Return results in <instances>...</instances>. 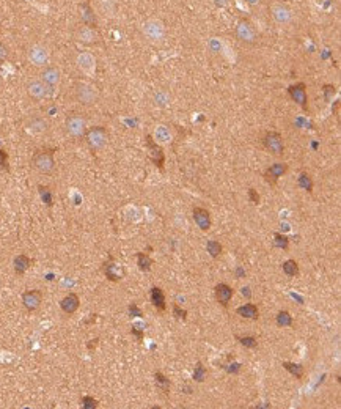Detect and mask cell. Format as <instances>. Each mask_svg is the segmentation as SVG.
Returning a JSON list of instances; mask_svg holds the SVG:
<instances>
[{"label": "cell", "instance_id": "1", "mask_svg": "<svg viewBox=\"0 0 341 409\" xmlns=\"http://www.w3.org/2000/svg\"><path fill=\"white\" fill-rule=\"evenodd\" d=\"M54 154H55V148H46V150L37 151L33 154V159H31V164H33V167L38 172L49 175V173H52L55 170Z\"/></svg>", "mask_w": 341, "mask_h": 409}, {"label": "cell", "instance_id": "2", "mask_svg": "<svg viewBox=\"0 0 341 409\" xmlns=\"http://www.w3.org/2000/svg\"><path fill=\"white\" fill-rule=\"evenodd\" d=\"M85 139L93 151H99L109 142V133L104 126H94L85 133Z\"/></svg>", "mask_w": 341, "mask_h": 409}, {"label": "cell", "instance_id": "3", "mask_svg": "<svg viewBox=\"0 0 341 409\" xmlns=\"http://www.w3.org/2000/svg\"><path fill=\"white\" fill-rule=\"evenodd\" d=\"M76 98L80 104H85V106H90V104H94L97 101V98H99V91L97 88L88 82H79L76 85Z\"/></svg>", "mask_w": 341, "mask_h": 409}, {"label": "cell", "instance_id": "4", "mask_svg": "<svg viewBox=\"0 0 341 409\" xmlns=\"http://www.w3.org/2000/svg\"><path fill=\"white\" fill-rule=\"evenodd\" d=\"M64 129H66L68 136L74 139H80L87 133V120L82 115H79V113H73V115H70L66 121H64Z\"/></svg>", "mask_w": 341, "mask_h": 409}, {"label": "cell", "instance_id": "5", "mask_svg": "<svg viewBox=\"0 0 341 409\" xmlns=\"http://www.w3.org/2000/svg\"><path fill=\"white\" fill-rule=\"evenodd\" d=\"M142 32L146 38H148L150 41H154V43L162 41L165 38V25L159 19H148L146 22H143Z\"/></svg>", "mask_w": 341, "mask_h": 409}, {"label": "cell", "instance_id": "6", "mask_svg": "<svg viewBox=\"0 0 341 409\" xmlns=\"http://www.w3.org/2000/svg\"><path fill=\"white\" fill-rule=\"evenodd\" d=\"M27 91H28V95L31 98H33V100L43 101V100H47V98H51L54 95V87L47 85L46 82H43L41 79H37V80L28 82Z\"/></svg>", "mask_w": 341, "mask_h": 409}, {"label": "cell", "instance_id": "7", "mask_svg": "<svg viewBox=\"0 0 341 409\" xmlns=\"http://www.w3.org/2000/svg\"><path fill=\"white\" fill-rule=\"evenodd\" d=\"M263 143H264V148L275 154V156H282L283 151H285V143H283V137L279 134V133H275V131H272V133H267L263 139Z\"/></svg>", "mask_w": 341, "mask_h": 409}, {"label": "cell", "instance_id": "8", "mask_svg": "<svg viewBox=\"0 0 341 409\" xmlns=\"http://www.w3.org/2000/svg\"><path fill=\"white\" fill-rule=\"evenodd\" d=\"M22 305L28 310V312H35L40 308L43 302V291L41 290H28L22 293Z\"/></svg>", "mask_w": 341, "mask_h": 409}, {"label": "cell", "instance_id": "9", "mask_svg": "<svg viewBox=\"0 0 341 409\" xmlns=\"http://www.w3.org/2000/svg\"><path fill=\"white\" fill-rule=\"evenodd\" d=\"M28 60L31 65H35V67H46L49 61V51L41 44L31 46L28 49Z\"/></svg>", "mask_w": 341, "mask_h": 409}, {"label": "cell", "instance_id": "10", "mask_svg": "<svg viewBox=\"0 0 341 409\" xmlns=\"http://www.w3.org/2000/svg\"><path fill=\"white\" fill-rule=\"evenodd\" d=\"M288 172V164H283V162H277V164H272L270 167L266 169L264 172V179L266 183H269L270 186H275L279 183V179Z\"/></svg>", "mask_w": 341, "mask_h": 409}, {"label": "cell", "instance_id": "11", "mask_svg": "<svg viewBox=\"0 0 341 409\" xmlns=\"http://www.w3.org/2000/svg\"><path fill=\"white\" fill-rule=\"evenodd\" d=\"M288 93L289 96L292 98V101H296L303 110H308V96H306V87L305 84H296V85H291L288 88Z\"/></svg>", "mask_w": 341, "mask_h": 409}, {"label": "cell", "instance_id": "12", "mask_svg": "<svg viewBox=\"0 0 341 409\" xmlns=\"http://www.w3.org/2000/svg\"><path fill=\"white\" fill-rule=\"evenodd\" d=\"M192 217L195 221V224H197L200 227V230L201 232H208L209 228H211V212L201 206H195L192 209Z\"/></svg>", "mask_w": 341, "mask_h": 409}, {"label": "cell", "instance_id": "13", "mask_svg": "<svg viewBox=\"0 0 341 409\" xmlns=\"http://www.w3.org/2000/svg\"><path fill=\"white\" fill-rule=\"evenodd\" d=\"M214 293H216V299L219 301V304L225 308L230 305L234 296V290L228 284H217L214 288Z\"/></svg>", "mask_w": 341, "mask_h": 409}, {"label": "cell", "instance_id": "14", "mask_svg": "<svg viewBox=\"0 0 341 409\" xmlns=\"http://www.w3.org/2000/svg\"><path fill=\"white\" fill-rule=\"evenodd\" d=\"M236 35L241 41L244 43H255L256 41V34L249 21H239L236 27Z\"/></svg>", "mask_w": 341, "mask_h": 409}, {"label": "cell", "instance_id": "15", "mask_svg": "<svg viewBox=\"0 0 341 409\" xmlns=\"http://www.w3.org/2000/svg\"><path fill=\"white\" fill-rule=\"evenodd\" d=\"M103 272L106 274V277L110 282H120L123 279V274H124L123 268L118 266L112 258L103 265Z\"/></svg>", "mask_w": 341, "mask_h": 409}, {"label": "cell", "instance_id": "16", "mask_svg": "<svg viewBox=\"0 0 341 409\" xmlns=\"http://www.w3.org/2000/svg\"><path fill=\"white\" fill-rule=\"evenodd\" d=\"M270 13H272V18L275 19V22H279V24L285 25V24H289L292 21V13L286 5H282V4L272 5Z\"/></svg>", "mask_w": 341, "mask_h": 409}, {"label": "cell", "instance_id": "17", "mask_svg": "<svg viewBox=\"0 0 341 409\" xmlns=\"http://www.w3.org/2000/svg\"><path fill=\"white\" fill-rule=\"evenodd\" d=\"M146 146L150 148V154H151L153 162L156 164V167L164 170V153H162V148L153 140L151 136H146Z\"/></svg>", "mask_w": 341, "mask_h": 409}, {"label": "cell", "instance_id": "18", "mask_svg": "<svg viewBox=\"0 0 341 409\" xmlns=\"http://www.w3.org/2000/svg\"><path fill=\"white\" fill-rule=\"evenodd\" d=\"M80 307V299L76 293H70L66 294L61 301H60V308L63 310L66 315H73L77 312V308Z\"/></svg>", "mask_w": 341, "mask_h": 409}, {"label": "cell", "instance_id": "19", "mask_svg": "<svg viewBox=\"0 0 341 409\" xmlns=\"http://www.w3.org/2000/svg\"><path fill=\"white\" fill-rule=\"evenodd\" d=\"M77 40L80 43H84V44H94L97 43V38H99V35H97V32L90 27V25H82L79 30H77V34H76Z\"/></svg>", "mask_w": 341, "mask_h": 409}, {"label": "cell", "instance_id": "20", "mask_svg": "<svg viewBox=\"0 0 341 409\" xmlns=\"http://www.w3.org/2000/svg\"><path fill=\"white\" fill-rule=\"evenodd\" d=\"M150 301H151L153 307L157 308L159 312H165L167 302H165V294H164V290H162V288L153 287L150 290Z\"/></svg>", "mask_w": 341, "mask_h": 409}, {"label": "cell", "instance_id": "21", "mask_svg": "<svg viewBox=\"0 0 341 409\" xmlns=\"http://www.w3.org/2000/svg\"><path fill=\"white\" fill-rule=\"evenodd\" d=\"M236 315H239L241 318H246V320H258L259 318V308H258V305L247 302V304H244V305L236 308Z\"/></svg>", "mask_w": 341, "mask_h": 409}, {"label": "cell", "instance_id": "22", "mask_svg": "<svg viewBox=\"0 0 341 409\" xmlns=\"http://www.w3.org/2000/svg\"><path fill=\"white\" fill-rule=\"evenodd\" d=\"M60 79H61V73L58 68L55 67H47L43 74H41V80L46 82L47 85H51V87H55L60 84Z\"/></svg>", "mask_w": 341, "mask_h": 409}, {"label": "cell", "instance_id": "23", "mask_svg": "<svg viewBox=\"0 0 341 409\" xmlns=\"http://www.w3.org/2000/svg\"><path fill=\"white\" fill-rule=\"evenodd\" d=\"M13 265H14V272L16 274H18V275H24L27 272V269L31 266V260L25 254H21V255H18V257L14 258Z\"/></svg>", "mask_w": 341, "mask_h": 409}, {"label": "cell", "instance_id": "24", "mask_svg": "<svg viewBox=\"0 0 341 409\" xmlns=\"http://www.w3.org/2000/svg\"><path fill=\"white\" fill-rule=\"evenodd\" d=\"M135 257H137V266H139L140 271H143V272L151 271V268H153V265H154V261H153V258L148 255V252H139Z\"/></svg>", "mask_w": 341, "mask_h": 409}, {"label": "cell", "instance_id": "25", "mask_svg": "<svg viewBox=\"0 0 341 409\" xmlns=\"http://www.w3.org/2000/svg\"><path fill=\"white\" fill-rule=\"evenodd\" d=\"M154 383H156L157 389L164 392V394H168V392H170L172 383H170V380L162 371H156L154 373Z\"/></svg>", "mask_w": 341, "mask_h": 409}, {"label": "cell", "instance_id": "26", "mask_svg": "<svg viewBox=\"0 0 341 409\" xmlns=\"http://www.w3.org/2000/svg\"><path fill=\"white\" fill-rule=\"evenodd\" d=\"M282 365H283V368H285L289 374L294 376V378H297V380H302V378H303V373H305L303 365H300V364H294V362H288V361H285Z\"/></svg>", "mask_w": 341, "mask_h": 409}, {"label": "cell", "instance_id": "27", "mask_svg": "<svg viewBox=\"0 0 341 409\" xmlns=\"http://www.w3.org/2000/svg\"><path fill=\"white\" fill-rule=\"evenodd\" d=\"M206 250H208V254L211 255V258L217 260V258L222 255V252H223V245H222L219 241H216V239H209V241L206 242Z\"/></svg>", "mask_w": 341, "mask_h": 409}, {"label": "cell", "instance_id": "28", "mask_svg": "<svg viewBox=\"0 0 341 409\" xmlns=\"http://www.w3.org/2000/svg\"><path fill=\"white\" fill-rule=\"evenodd\" d=\"M28 128L33 131V133L41 134V133H44V131L47 129V121L44 118H41V117H31L28 120Z\"/></svg>", "mask_w": 341, "mask_h": 409}, {"label": "cell", "instance_id": "29", "mask_svg": "<svg viewBox=\"0 0 341 409\" xmlns=\"http://www.w3.org/2000/svg\"><path fill=\"white\" fill-rule=\"evenodd\" d=\"M275 323H277V326H280V327L294 326V320H292V317L288 310H282V312H279L277 317H275Z\"/></svg>", "mask_w": 341, "mask_h": 409}, {"label": "cell", "instance_id": "30", "mask_svg": "<svg viewBox=\"0 0 341 409\" xmlns=\"http://www.w3.org/2000/svg\"><path fill=\"white\" fill-rule=\"evenodd\" d=\"M282 269H283V272L288 277H297L299 275V263H297L296 260H286V261H283Z\"/></svg>", "mask_w": 341, "mask_h": 409}, {"label": "cell", "instance_id": "31", "mask_svg": "<svg viewBox=\"0 0 341 409\" xmlns=\"http://www.w3.org/2000/svg\"><path fill=\"white\" fill-rule=\"evenodd\" d=\"M38 191H40L41 200L44 202V205L47 208H52L54 206V192H52V189L49 186H40Z\"/></svg>", "mask_w": 341, "mask_h": 409}, {"label": "cell", "instance_id": "32", "mask_svg": "<svg viewBox=\"0 0 341 409\" xmlns=\"http://www.w3.org/2000/svg\"><path fill=\"white\" fill-rule=\"evenodd\" d=\"M77 63H79V67L82 68L85 73H90V71H93V68H94V58H93L90 54H82V55H79Z\"/></svg>", "mask_w": 341, "mask_h": 409}, {"label": "cell", "instance_id": "33", "mask_svg": "<svg viewBox=\"0 0 341 409\" xmlns=\"http://www.w3.org/2000/svg\"><path fill=\"white\" fill-rule=\"evenodd\" d=\"M274 247L288 250L289 249V238L286 235H282V233H274Z\"/></svg>", "mask_w": 341, "mask_h": 409}, {"label": "cell", "instance_id": "34", "mask_svg": "<svg viewBox=\"0 0 341 409\" xmlns=\"http://www.w3.org/2000/svg\"><path fill=\"white\" fill-rule=\"evenodd\" d=\"M297 184H299V187H302L306 192H310V194L313 192V179L308 173H300V176L297 179Z\"/></svg>", "mask_w": 341, "mask_h": 409}, {"label": "cell", "instance_id": "35", "mask_svg": "<svg viewBox=\"0 0 341 409\" xmlns=\"http://www.w3.org/2000/svg\"><path fill=\"white\" fill-rule=\"evenodd\" d=\"M236 340L241 343L242 347H246L249 350H255L258 347V338L253 337V335H246V337H241V335H236Z\"/></svg>", "mask_w": 341, "mask_h": 409}, {"label": "cell", "instance_id": "36", "mask_svg": "<svg viewBox=\"0 0 341 409\" xmlns=\"http://www.w3.org/2000/svg\"><path fill=\"white\" fill-rule=\"evenodd\" d=\"M208 376V368L201 364V362H197L195 365V370H193V380L197 383H203Z\"/></svg>", "mask_w": 341, "mask_h": 409}, {"label": "cell", "instance_id": "37", "mask_svg": "<svg viewBox=\"0 0 341 409\" xmlns=\"http://www.w3.org/2000/svg\"><path fill=\"white\" fill-rule=\"evenodd\" d=\"M173 317L180 321H187V310L181 308L178 304H173Z\"/></svg>", "mask_w": 341, "mask_h": 409}, {"label": "cell", "instance_id": "38", "mask_svg": "<svg viewBox=\"0 0 341 409\" xmlns=\"http://www.w3.org/2000/svg\"><path fill=\"white\" fill-rule=\"evenodd\" d=\"M82 406H84V409H96L97 406H99V401L94 400L90 395H85V397H82Z\"/></svg>", "mask_w": 341, "mask_h": 409}, {"label": "cell", "instance_id": "39", "mask_svg": "<svg viewBox=\"0 0 341 409\" xmlns=\"http://www.w3.org/2000/svg\"><path fill=\"white\" fill-rule=\"evenodd\" d=\"M0 170L10 172V166H8V153L5 150H0Z\"/></svg>", "mask_w": 341, "mask_h": 409}, {"label": "cell", "instance_id": "40", "mask_svg": "<svg viewBox=\"0 0 341 409\" xmlns=\"http://www.w3.org/2000/svg\"><path fill=\"white\" fill-rule=\"evenodd\" d=\"M156 137H157L159 140H162V142H165V140L170 139V133H168V131H167L165 128H159V129L156 131Z\"/></svg>", "mask_w": 341, "mask_h": 409}, {"label": "cell", "instance_id": "41", "mask_svg": "<svg viewBox=\"0 0 341 409\" xmlns=\"http://www.w3.org/2000/svg\"><path fill=\"white\" fill-rule=\"evenodd\" d=\"M131 334H132V335H135V337H137V340L142 343L143 335H145V329H143V327H140V326H132V327H131Z\"/></svg>", "mask_w": 341, "mask_h": 409}, {"label": "cell", "instance_id": "42", "mask_svg": "<svg viewBox=\"0 0 341 409\" xmlns=\"http://www.w3.org/2000/svg\"><path fill=\"white\" fill-rule=\"evenodd\" d=\"M127 310H129V315H131V317H139V318H140V317H143L142 310L139 308V305H137L135 302H132L131 305H129V307H127Z\"/></svg>", "mask_w": 341, "mask_h": 409}, {"label": "cell", "instance_id": "43", "mask_svg": "<svg viewBox=\"0 0 341 409\" xmlns=\"http://www.w3.org/2000/svg\"><path fill=\"white\" fill-rule=\"evenodd\" d=\"M249 200H250L253 205H259V194H258L253 187L249 189Z\"/></svg>", "mask_w": 341, "mask_h": 409}, {"label": "cell", "instance_id": "44", "mask_svg": "<svg viewBox=\"0 0 341 409\" xmlns=\"http://www.w3.org/2000/svg\"><path fill=\"white\" fill-rule=\"evenodd\" d=\"M8 58V49L4 43H0V63H4Z\"/></svg>", "mask_w": 341, "mask_h": 409}, {"label": "cell", "instance_id": "45", "mask_svg": "<svg viewBox=\"0 0 341 409\" xmlns=\"http://www.w3.org/2000/svg\"><path fill=\"white\" fill-rule=\"evenodd\" d=\"M231 365H233V367H226V371H228V373H237L239 368H241V364L234 362V364H231Z\"/></svg>", "mask_w": 341, "mask_h": 409}, {"label": "cell", "instance_id": "46", "mask_svg": "<svg viewBox=\"0 0 341 409\" xmlns=\"http://www.w3.org/2000/svg\"><path fill=\"white\" fill-rule=\"evenodd\" d=\"M324 88H326V100H330V95L335 93V87H332V85H326Z\"/></svg>", "mask_w": 341, "mask_h": 409}, {"label": "cell", "instance_id": "47", "mask_svg": "<svg viewBox=\"0 0 341 409\" xmlns=\"http://www.w3.org/2000/svg\"><path fill=\"white\" fill-rule=\"evenodd\" d=\"M247 2H249L250 5H256V4L259 2V0H247Z\"/></svg>", "mask_w": 341, "mask_h": 409}]
</instances>
